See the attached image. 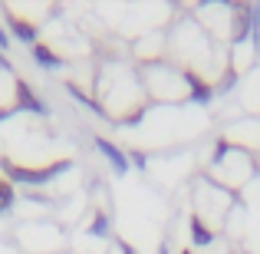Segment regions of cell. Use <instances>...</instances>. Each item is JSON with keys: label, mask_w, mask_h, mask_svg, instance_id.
Segmentation results:
<instances>
[{"label": "cell", "mask_w": 260, "mask_h": 254, "mask_svg": "<svg viewBox=\"0 0 260 254\" xmlns=\"http://www.w3.org/2000/svg\"><path fill=\"white\" fill-rule=\"evenodd\" d=\"M10 17V26H13V33H17L23 43H37V26L30 23V20H20L17 13H7Z\"/></svg>", "instance_id": "6"}, {"label": "cell", "mask_w": 260, "mask_h": 254, "mask_svg": "<svg viewBox=\"0 0 260 254\" xmlns=\"http://www.w3.org/2000/svg\"><path fill=\"white\" fill-rule=\"evenodd\" d=\"M132 162H135L139 168H145V152H132Z\"/></svg>", "instance_id": "9"}, {"label": "cell", "mask_w": 260, "mask_h": 254, "mask_svg": "<svg viewBox=\"0 0 260 254\" xmlns=\"http://www.w3.org/2000/svg\"><path fill=\"white\" fill-rule=\"evenodd\" d=\"M89 235H95V238H106V235H109V218L102 215V211L92 218V224H89Z\"/></svg>", "instance_id": "7"}, {"label": "cell", "mask_w": 260, "mask_h": 254, "mask_svg": "<svg viewBox=\"0 0 260 254\" xmlns=\"http://www.w3.org/2000/svg\"><path fill=\"white\" fill-rule=\"evenodd\" d=\"M119 251H122V254H139V251H135L128 241H119Z\"/></svg>", "instance_id": "10"}, {"label": "cell", "mask_w": 260, "mask_h": 254, "mask_svg": "<svg viewBox=\"0 0 260 254\" xmlns=\"http://www.w3.org/2000/svg\"><path fill=\"white\" fill-rule=\"evenodd\" d=\"M4 46H7V33L0 30V50H4Z\"/></svg>", "instance_id": "11"}, {"label": "cell", "mask_w": 260, "mask_h": 254, "mask_svg": "<svg viewBox=\"0 0 260 254\" xmlns=\"http://www.w3.org/2000/svg\"><path fill=\"white\" fill-rule=\"evenodd\" d=\"M95 149H99V152L106 155L109 162H112V168L119 172V175H122V172H128V155L122 152L119 146H112L109 139H102V135H95Z\"/></svg>", "instance_id": "2"}, {"label": "cell", "mask_w": 260, "mask_h": 254, "mask_svg": "<svg viewBox=\"0 0 260 254\" xmlns=\"http://www.w3.org/2000/svg\"><path fill=\"white\" fill-rule=\"evenodd\" d=\"M4 165V172L13 178V182H23V185H43V182H50V178H56L59 172H66L70 168V162H53V165H46V168H23V165H17V162H0Z\"/></svg>", "instance_id": "1"}, {"label": "cell", "mask_w": 260, "mask_h": 254, "mask_svg": "<svg viewBox=\"0 0 260 254\" xmlns=\"http://www.w3.org/2000/svg\"><path fill=\"white\" fill-rule=\"evenodd\" d=\"M158 254H172V251H168V244H158Z\"/></svg>", "instance_id": "12"}, {"label": "cell", "mask_w": 260, "mask_h": 254, "mask_svg": "<svg viewBox=\"0 0 260 254\" xmlns=\"http://www.w3.org/2000/svg\"><path fill=\"white\" fill-rule=\"evenodd\" d=\"M13 198H17V195H13V185L0 178V211H7V208H10V205H13Z\"/></svg>", "instance_id": "8"}, {"label": "cell", "mask_w": 260, "mask_h": 254, "mask_svg": "<svg viewBox=\"0 0 260 254\" xmlns=\"http://www.w3.org/2000/svg\"><path fill=\"white\" fill-rule=\"evenodd\" d=\"M17 102H20L23 109H30V112H46L43 99H40V96H33L30 83H23V79H17Z\"/></svg>", "instance_id": "3"}, {"label": "cell", "mask_w": 260, "mask_h": 254, "mask_svg": "<svg viewBox=\"0 0 260 254\" xmlns=\"http://www.w3.org/2000/svg\"><path fill=\"white\" fill-rule=\"evenodd\" d=\"M0 66H10V63H7V60H4V57H0Z\"/></svg>", "instance_id": "13"}, {"label": "cell", "mask_w": 260, "mask_h": 254, "mask_svg": "<svg viewBox=\"0 0 260 254\" xmlns=\"http://www.w3.org/2000/svg\"><path fill=\"white\" fill-rule=\"evenodd\" d=\"M191 238H194L198 248H208V244H214V231L204 224L201 215H191Z\"/></svg>", "instance_id": "4"}, {"label": "cell", "mask_w": 260, "mask_h": 254, "mask_svg": "<svg viewBox=\"0 0 260 254\" xmlns=\"http://www.w3.org/2000/svg\"><path fill=\"white\" fill-rule=\"evenodd\" d=\"M181 254H191V251H181Z\"/></svg>", "instance_id": "14"}, {"label": "cell", "mask_w": 260, "mask_h": 254, "mask_svg": "<svg viewBox=\"0 0 260 254\" xmlns=\"http://www.w3.org/2000/svg\"><path fill=\"white\" fill-rule=\"evenodd\" d=\"M33 60H37L40 66H46V70H59V66H63V57H56L46 43H33Z\"/></svg>", "instance_id": "5"}]
</instances>
